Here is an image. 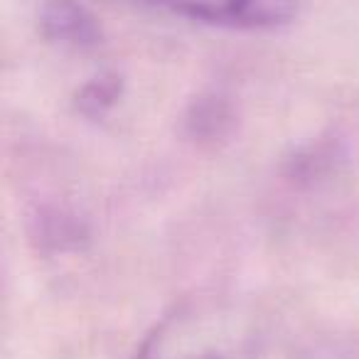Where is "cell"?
<instances>
[{
  "mask_svg": "<svg viewBox=\"0 0 359 359\" xmlns=\"http://www.w3.org/2000/svg\"><path fill=\"white\" fill-rule=\"evenodd\" d=\"M42 35L72 47H96L101 42L99 20L79 0H45L40 11Z\"/></svg>",
  "mask_w": 359,
  "mask_h": 359,
  "instance_id": "cell-3",
  "label": "cell"
},
{
  "mask_svg": "<svg viewBox=\"0 0 359 359\" xmlns=\"http://www.w3.org/2000/svg\"><path fill=\"white\" fill-rule=\"evenodd\" d=\"M342 148L334 140H310L293 150L285 160V175L298 182H310L330 175L339 163H342Z\"/></svg>",
  "mask_w": 359,
  "mask_h": 359,
  "instance_id": "cell-6",
  "label": "cell"
},
{
  "mask_svg": "<svg viewBox=\"0 0 359 359\" xmlns=\"http://www.w3.org/2000/svg\"><path fill=\"white\" fill-rule=\"evenodd\" d=\"M175 15L207 25L269 30L285 25L298 13V0H148Z\"/></svg>",
  "mask_w": 359,
  "mask_h": 359,
  "instance_id": "cell-2",
  "label": "cell"
},
{
  "mask_svg": "<svg viewBox=\"0 0 359 359\" xmlns=\"http://www.w3.org/2000/svg\"><path fill=\"white\" fill-rule=\"evenodd\" d=\"M123 94V76L116 72H104V74L89 79L74 96V106L81 116L91 121H99L118 104Z\"/></svg>",
  "mask_w": 359,
  "mask_h": 359,
  "instance_id": "cell-7",
  "label": "cell"
},
{
  "mask_svg": "<svg viewBox=\"0 0 359 359\" xmlns=\"http://www.w3.org/2000/svg\"><path fill=\"white\" fill-rule=\"evenodd\" d=\"M133 359H256V347L224 310L182 305L150 330Z\"/></svg>",
  "mask_w": 359,
  "mask_h": 359,
  "instance_id": "cell-1",
  "label": "cell"
},
{
  "mask_svg": "<svg viewBox=\"0 0 359 359\" xmlns=\"http://www.w3.org/2000/svg\"><path fill=\"white\" fill-rule=\"evenodd\" d=\"M32 239L45 251H76L89 241V229L69 212L40 210L32 219Z\"/></svg>",
  "mask_w": 359,
  "mask_h": 359,
  "instance_id": "cell-4",
  "label": "cell"
},
{
  "mask_svg": "<svg viewBox=\"0 0 359 359\" xmlns=\"http://www.w3.org/2000/svg\"><path fill=\"white\" fill-rule=\"evenodd\" d=\"M234 126V111L231 104L219 94H205L192 101L185 116V128L197 140H217L224 138Z\"/></svg>",
  "mask_w": 359,
  "mask_h": 359,
  "instance_id": "cell-5",
  "label": "cell"
}]
</instances>
